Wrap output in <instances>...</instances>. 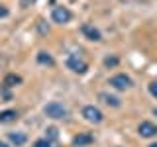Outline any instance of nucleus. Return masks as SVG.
Here are the masks:
<instances>
[{"mask_svg": "<svg viewBox=\"0 0 157 147\" xmlns=\"http://www.w3.org/2000/svg\"><path fill=\"white\" fill-rule=\"evenodd\" d=\"M141 137H155L157 135V126L151 124V122H141L140 127H137Z\"/></svg>", "mask_w": 157, "mask_h": 147, "instance_id": "6", "label": "nucleus"}, {"mask_svg": "<svg viewBox=\"0 0 157 147\" xmlns=\"http://www.w3.org/2000/svg\"><path fill=\"white\" fill-rule=\"evenodd\" d=\"M149 147H157V143H151V145H149Z\"/></svg>", "mask_w": 157, "mask_h": 147, "instance_id": "20", "label": "nucleus"}, {"mask_svg": "<svg viewBox=\"0 0 157 147\" xmlns=\"http://www.w3.org/2000/svg\"><path fill=\"white\" fill-rule=\"evenodd\" d=\"M53 143L49 139H45V137H43V139H37L36 143H33V147H51Z\"/></svg>", "mask_w": 157, "mask_h": 147, "instance_id": "15", "label": "nucleus"}, {"mask_svg": "<svg viewBox=\"0 0 157 147\" xmlns=\"http://www.w3.org/2000/svg\"><path fill=\"white\" fill-rule=\"evenodd\" d=\"M82 116H85V120L90 122V124H100V122L104 120L102 112L98 110L96 106H85L82 108Z\"/></svg>", "mask_w": 157, "mask_h": 147, "instance_id": "3", "label": "nucleus"}, {"mask_svg": "<svg viewBox=\"0 0 157 147\" xmlns=\"http://www.w3.org/2000/svg\"><path fill=\"white\" fill-rule=\"evenodd\" d=\"M104 65L106 67H114V65H118V59L116 57H108L106 61H104Z\"/></svg>", "mask_w": 157, "mask_h": 147, "instance_id": "17", "label": "nucleus"}, {"mask_svg": "<svg viewBox=\"0 0 157 147\" xmlns=\"http://www.w3.org/2000/svg\"><path fill=\"white\" fill-rule=\"evenodd\" d=\"M51 20L55 24H67L69 20H71V12L65 8V6H55L51 12Z\"/></svg>", "mask_w": 157, "mask_h": 147, "instance_id": "5", "label": "nucleus"}, {"mask_svg": "<svg viewBox=\"0 0 157 147\" xmlns=\"http://www.w3.org/2000/svg\"><path fill=\"white\" fill-rule=\"evenodd\" d=\"M43 112H45L47 118H53V120H61V118L67 116V108L63 104H59V102H49V104L43 108Z\"/></svg>", "mask_w": 157, "mask_h": 147, "instance_id": "1", "label": "nucleus"}, {"mask_svg": "<svg viewBox=\"0 0 157 147\" xmlns=\"http://www.w3.org/2000/svg\"><path fill=\"white\" fill-rule=\"evenodd\" d=\"M18 82H22V78H20L18 75H8L6 78H4V85L6 86H14V85H18Z\"/></svg>", "mask_w": 157, "mask_h": 147, "instance_id": "14", "label": "nucleus"}, {"mask_svg": "<svg viewBox=\"0 0 157 147\" xmlns=\"http://www.w3.org/2000/svg\"><path fill=\"white\" fill-rule=\"evenodd\" d=\"M57 137H59V130H57V127H47V130H45V139H49V141H51V143H53V141H57Z\"/></svg>", "mask_w": 157, "mask_h": 147, "instance_id": "13", "label": "nucleus"}, {"mask_svg": "<svg viewBox=\"0 0 157 147\" xmlns=\"http://www.w3.org/2000/svg\"><path fill=\"white\" fill-rule=\"evenodd\" d=\"M82 33H85V37L86 39H90V41H100L102 36H100V32L94 28V26H90V24H82Z\"/></svg>", "mask_w": 157, "mask_h": 147, "instance_id": "7", "label": "nucleus"}, {"mask_svg": "<svg viewBox=\"0 0 157 147\" xmlns=\"http://www.w3.org/2000/svg\"><path fill=\"white\" fill-rule=\"evenodd\" d=\"M67 67L71 69L73 73H78V75L86 73V69H88V65L81 59V55H78V53H71V55L67 57Z\"/></svg>", "mask_w": 157, "mask_h": 147, "instance_id": "2", "label": "nucleus"}, {"mask_svg": "<svg viewBox=\"0 0 157 147\" xmlns=\"http://www.w3.org/2000/svg\"><path fill=\"white\" fill-rule=\"evenodd\" d=\"M37 61L41 63V65H53V57L49 55V53H45V51L37 53Z\"/></svg>", "mask_w": 157, "mask_h": 147, "instance_id": "12", "label": "nucleus"}, {"mask_svg": "<svg viewBox=\"0 0 157 147\" xmlns=\"http://www.w3.org/2000/svg\"><path fill=\"white\" fill-rule=\"evenodd\" d=\"M110 85L116 88V90H126V88L132 86V78L124 75V73H120V75H114L110 78Z\"/></svg>", "mask_w": 157, "mask_h": 147, "instance_id": "4", "label": "nucleus"}, {"mask_svg": "<svg viewBox=\"0 0 157 147\" xmlns=\"http://www.w3.org/2000/svg\"><path fill=\"white\" fill-rule=\"evenodd\" d=\"M0 147H8V145H6V143H2V141H0Z\"/></svg>", "mask_w": 157, "mask_h": 147, "instance_id": "19", "label": "nucleus"}, {"mask_svg": "<svg viewBox=\"0 0 157 147\" xmlns=\"http://www.w3.org/2000/svg\"><path fill=\"white\" fill-rule=\"evenodd\" d=\"M92 143V135L90 134H78L75 139H73V145L75 147H85V145H90Z\"/></svg>", "mask_w": 157, "mask_h": 147, "instance_id": "8", "label": "nucleus"}, {"mask_svg": "<svg viewBox=\"0 0 157 147\" xmlns=\"http://www.w3.org/2000/svg\"><path fill=\"white\" fill-rule=\"evenodd\" d=\"M8 139L12 141L16 147H20V145H24L28 141V137H26V134H20V131H16V134H14V131H10V134H8Z\"/></svg>", "mask_w": 157, "mask_h": 147, "instance_id": "10", "label": "nucleus"}, {"mask_svg": "<svg viewBox=\"0 0 157 147\" xmlns=\"http://www.w3.org/2000/svg\"><path fill=\"white\" fill-rule=\"evenodd\" d=\"M4 16H8V10L4 6H0V18H4Z\"/></svg>", "mask_w": 157, "mask_h": 147, "instance_id": "18", "label": "nucleus"}, {"mask_svg": "<svg viewBox=\"0 0 157 147\" xmlns=\"http://www.w3.org/2000/svg\"><path fill=\"white\" fill-rule=\"evenodd\" d=\"M18 120V112L16 110H4L0 112V124H10V122Z\"/></svg>", "mask_w": 157, "mask_h": 147, "instance_id": "9", "label": "nucleus"}, {"mask_svg": "<svg viewBox=\"0 0 157 147\" xmlns=\"http://www.w3.org/2000/svg\"><path fill=\"white\" fill-rule=\"evenodd\" d=\"M100 98H102V102H104V104H108V106H114V108L120 106V98H116V96H110V94H100Z\"/></svg>", "mask_w": 157, "mask_h": 147, "instance_id": "11", "label": "nucleus"}, {"mask_svg": "<svg viewBox=\"0 0 157 147\" xmlns=\"http://www.w3.org/2000/svg\"><path fill=\"white\" fill-rule=\"evenodd\" d=\"M149 94L153 96V98H157V81H155V82H151V85H149Z\"/></svg>", "mask_w": 157, "mask_h": 147, "instance_id": "16", "label": "nucleus"}]
</instances>
